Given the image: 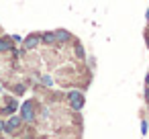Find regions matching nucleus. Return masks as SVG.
<instances>
[{
	"mask_svg": "<svg viewBox=\"0 0 149 139\" xmlns=\"http://www.w3.org/2000/svg\"><path fill=\"white\" fill-rule=\"evenodd\" d=\"M147 98H149V90H147Z\"/></svg>",
	"mask_w": 149,
	"mask_h": 139,
	"instance_id": "9d476101",
	"label": "nucleus"
},
{
	"mask_svg": "<svg viewBox=\"0 0 149 139\" xmlns=\"http://www.w3.org/2000/svg\"><path fill=\"white\" fill-rule=\"evenodd\" d=\"M70 100H72V106H74L76 110H80V108L84 106V98H82L80 92H70Z\"/></svg>",
	"mask_w": 149,
	"mask_h": 139,
	"instance_id": "f257e3e1",
	"label": "nucleus"
},
{
	"mask_svg": "<svg viewBox=\"0 0 149 139\" xmlns=\"http://www.w3.org/2000/svg\"><path fill=\"white\" fill-rule=\"evenodd\" d=\"M76 53H78V55H80V57H82V55H84V51H82V47H80V45H76Z\"/></svg>",
	"mask_w": 149,
	"mask_h": 139,
	"instance_id": "0eeeda50",
	"label": "nucleus"
},
{
	"mask_svg": "<svg viewBox=\"0 0 149 139\" xmlns=\"http://www.w3.org/2000/svg\"><path fill=\"white\" fill-rule=\"evenodd\" d=\"M37 43H39V35H35V33H33V35H29V37H27L25 47H27V49H33V47H37Z\"/></svg>",
	"mask_w": 149,
	"mask_h": 139,
	"instance_id": "f03ea898",
	"label": "nucleus"
},
{
	"mask_svg": "<svg viewBox=\"0 0 149 139\" xmlns=\"http://www.w3.org/2000/svg\"><path fill=\"white\" fill-rule=\"evenodd\" d=\"M55 39H57V41H68V39H70V33L61 29V31H57V35H55Z\"/></svg>",
	"mask_w": 149,
	"mask_h": 139,
	"instance_id": "7ed1b4c3",
	"label": "nucleus"
},
{
	"mask_svg": "<svg viewBox=\"0 0 149 139\" xmlns=\"http://www.w3.org/2000/svg\"><path fill=\"white\" fill-rule=\"evenodd\" d=\"M8 49H13L10 41L8 39H0V51H8Z\"/></svg>",
	"mask_w": 149,
	"mask_h": 139,
	"instance_id": "20e7f679",
	"label": "nucleus"
},
{
	"mask_svg": "<svg viewBox=\"0 0 149 139\" xmlns=\"http://www.w3.org/2000/svg\"><path fill=\"white\" fill-rule=\"evenodd\" d=\"M31 104H25V119H31Z\"/></svg>",
	"mask_w": 149,
	"mask_h": 139,
	"instance_id": "423d86ee",
	"label": "nucleus"
},
{
	"mask_svg": "<svg viewBox=\"0 0 149 139\" xmlns=\"http://www.w3.org/2000/svg\"><path fill=\"white\" fill-rule=\"evenodd\" d=\"M147 84H149V74H147Z\"/></svg>",
	"mask_w": 149,
	"mask_h": 139,
	"instance_id": "1a4fd4ad",
	"label": "nucleus"
},
{
	"mask_svg": "<svg viewBox=\"0 0 149 139\" xmlns=\"http://www.w3.org/2000/svg\"><path fill=\"white\" fill-rule=\"evenodd\" d=\"M19 123H21V121H19V119H13V121H10V127H17V125H19Z\"/></svg>",
	"mask_w": 149,
	"mask_h": 139,
	"instance_id": "6e6552de",
	"label": "nucleus"
},
{
	"mask_svg": "<svg viewBox=\"0 0 149 139\" xmlns=\"http://www.w3.org/2000/svg\"><path fill=\"white\" fill-rule=\"evenodd\" d=\"M41 39H43V41H45L47 45H51V43L55 41V35H53V33H45V35H43Z\"/></svg>",
	"mask_w": 149,
	"mask_h": 139,
	"instance_id": "39448f33",
	"label": "nucleus"
}]
</instances>
